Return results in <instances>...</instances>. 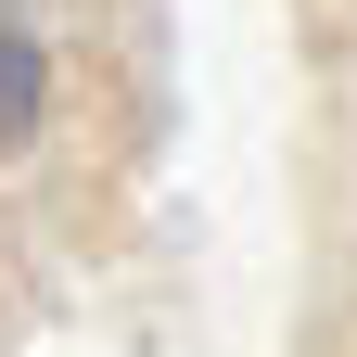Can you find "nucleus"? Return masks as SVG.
I'll return each mask as SVG.
<instances>
[{
	"label": "nucleus",
	"instance_id": "f257e3e1",
	"mask_svg": "<svg viewBox=\"0 0 357 357\" xmlns=\"http://www.w3.org/2000/svg\"><path fill=\"white\" fill-rule=\"evenodd\" d=\"M38 115H52V38L0 0V153H26V141H38Z\"/></svg>",
	"mask_w": 357,
	"mask_h": 357
}]
</instances>
